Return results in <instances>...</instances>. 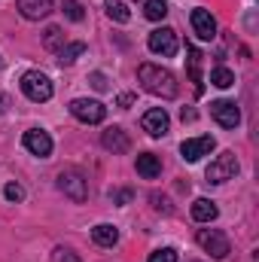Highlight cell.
Instances as JSON below:
<instances>
[{
  "instance_id": "6da1fadb",
  "label": "cell",
  "mask_w": 259,
  "mask_h": 262,
  "mask_svg": "<svg viewBox=\"0 0 259 262\" xmlns=\"http://www.w3.org/2000/svg\"><path fill=\"white\" fill-rule=\"evenodd\" d=\"M137 79L140 85L156 95V98H177V76L168 70V67L159 64H140L137 67Z\"/></svg>"
},
{
  "instance_id": "7a4b0ae2",
  "label": "cell",
  "mask_w": 259,
  "mask_h": 262,
  "mask_svg": "<svg viewBox=\"0 0 259 262\" xmlns=\"http://www.w3.org/2000/svg\"><path fill=\"white\" fill-rule=\"evenodd\" d=\"M238 171H241V165H238V156H235L232 149H226V152H220V156H217V159L207 165L204 177H207V183L220 186V183H226V180H235V177H238Z\"/></svg>"
},
{
  "instance_id": "3957f363",
  "label": "cell",
  "mask_w": 259,
  "mask_h": 262,
  "mask_svg": "<svg viewBox=\"0 0 259 262\" xmlns=\"http://www.w3.org/2000/svg\"><path fill=\"white\" fill-rule=\"evenodd\" d=\"M21 92H25V98L28 101H34V104H46L49 98H52V79L43 73V70H28L25 76H21Z\"/></svg>"
},
{
  "instance_id": "277c9868",
  "label": "cell",
  "mask_w": 259,
  "mask_h": 262,
  "mask_svg": "<svg viewBox=\"0 0 259 262\" xmlns=\"http://www.w3.org/2000/svg\"><path fill=\"white\" fill-rule=\"evenodd\" d=\"M70 116L79 119L82 125H101L107 116V107L95 98H76V101H70Z\"/></svg>"
},
{
  "instance_id": "5b68a950",
  "label": "cell",
  "mask_w": 259,
  "mask_h": 262,
  "mask_svg": "<svg viewBox=\"0 0 259 262\" xmlns=\"http://www.w3.org/2000/svg\"><path fill=\"white\" fill-rule=\"evenodd\" d=\"M149 52L153 55H162V58H174L177 49H180V40H177V31L174 28H156L146 40Z\"/></svg>"
},
{
  "instance_id": "8992f818",
  "label": "cell",
  "mask_w": 259,
  "mask_h": 262,
  "mask_svg": "<svg viewBox=\"0 0 259 262\" xmlns=\"http://www.w3.org/2000/svg\"><path fill=\"white\" fill-rule=\"evenodd\" d=\"M195 241H198V247H201L204 253H210L213 259H226V256H229V238H226L220 229H198Z\"/></svg>"
},
{
  "instance_id": "52a82bcc",
  "label": "cell",
  "mask_w": 259,
  "mask_h": 262,
  "mask_svg": "<svg viewBox=\"0 0 259 262\" xmlns=\"http://www.w3.org/2000/svg\"><path fill=\"white\" fill-rule=\"evenodd\" d=\"M58 189L64 192L67 198H73V201H85L89 198V180L79 174V171H61L58 174Z\"/></svg>"
},
{
  "instance_id": "ba28073f",
  "label": "cell",
  "mask_w": 259,
  "mask_h": 262,
  "mask_svg": "<svg viewBox=\"0 0 259 262\" xmlns=\"http://www.w3.org/2000/svg\"><path fill=\"white\" fill-rule=\"evenodd\" d=\"M21 146H25L31 156H37V159H49V156H52V137H49L43 128L25 131V137H21Z\"/></svg>"
},
{
  "instance_id": "9c48e42d",
  "label": "cell",
  "mask_w": 259,
  "mask_h": 262,
  "mask_svg": "<svg viewBox=\"0 0 259 262\" xmlns=\"http://www.w3.org/2000/svg\"><path fill=\"white\" fill-rule=\"evenodd\" d=\"M210 116H213L223 128H238V122H241L238 104H235V101H226V98H220V101L210 104Z\"/></svg>"
},
{
  "instance_id": "30bf717a",
  "label": "cell",
  "mask_w": 259,
  "mask_h": 262,
  "mask_svg": "<svg viewBox=\"0 0 259 262\" xmlns=\"http://www.w3.org/2000/svg\"><path fill=\"white\" fill-rule=\"evenodd\" d=\"M140 125H143V131H146L149 137H165L168 128H171V119H168L165 107H153V110H146V113H143Z\"/></svg>"
},
{
  "instance_id": "8fae6325",
  "label": "cell",
  "mask_w": 259,
  "mask_h": 262,
  "mask_svg": "<svg viewBox=\"0 0 259 262\" xmlns=\"http://www.w3.org/2000/svg\"><path fill=\"white\" fill-rule=\"evenodd\" d=\"M213 149V137L210 134H201V137H189V140H183L180 143V156L186 159V162H198L201 156H207Z\"/></svg>"
},
{
  "instance_id": "7c38bea8",
  "label": "cell",
  "mask_w": 259,
  "mask_h": 262,
  "mask_svg": "<svg viewBox=\"0 0 259 262\" xmlns=\"http://www.w3.org/2000/svg\"><path fill=\"white\" fill-rule=\"evenodd\" d=\"M189 21H192V31L198 40H213L217 37V21H213V15L207 9H192Z\"/></svg>"
},
{
  "instance_id": "4fadbf2b",
  "label": "cell",
  "mask_w": 259,
  "mask_h": 262,
  "mask_svg": "<svg viewBox=\"0 0 259 262\" xmlns=\"http://www.w3.org/2000/svg\"><path fill=\"white\" fill-rule=\"evenodd\" d=\"M18 12L28 21H40L52 12V0H18Z\"/></svg>"
},
{
  "instance_id": "5bb4252c",
  "label": "cell",
  "mask_w": 259,
  "mask_h": 262,
  "mask_svg": "<svg viewBox=\"0 0 259 262\" xmlns=\"http://www.w3.org/2000/svg\"><path fill=\"white\" fill-rule=\"evenodd\" d=\"M134 168H137V174H140L143 180H156V177L162 174V159H159L156 152H140L137 162H134Z\"/></svg>"
},
{
  "instance_id": "9a60e30c",
  "label": "cell",
  "mask_w": 259,
  "mask_h": 262,
  "mask_svg": "<svg viewBox=\"0 0 259 262\" xmlns=\"http://www.w3.org/2000/svg\"><path fill=\"white\" fill-rule=\"evenodd\" d=\"M101 143H104V149H110V152H128L131 140L128 134L119 128V125H113V128H107L101 134Z\"/></svg>"
},
{
  "instance_id": "2e32d148",
  "label": "cell",
  "mask_w": 259,
  "mask_h": 262,
  "mask_svg": "<svg viewBox=\"0 0 259 262\" xmlns=\"http://www.w3.org/2000/svg\"><path fill=\"white\" fill-rule=\"evenodd\" d=\"M92 241H95L98 247H116V244H119V229L110 226V223H98V226L92 229Z\"/></svg>"
},
{
  "instance_id": "e0dca14e",
  "label": "cell",
  "mask_w": 259,
  "mask_h": 262,
  "mask_svg": "<svg viewBox=\"0 0 259 262\" xmlns=\"http://www.w3.org/2000/svg\"><path fill=\"white\" fill-rule=\"evenodd\" d=\"M220 216V207L210 198H195L192 201V220L195 223H213Z\"/></svg>"
},
{
  "instance_id": "ac0fdd59",
  "label": "cell",
  "mask_w": 259,
  "mask_h": 262,
  "mask_svg": "<svg viewBox=\"0 0 259 262\" xmlns=\"http://www.w3.org/2000/svg\"><path fill=\"white\" fill-rule=\"evenodd\" d=\"M85 52V43H64L61 49H58V64L64 67V64H73L79 55Z\"/></svg>"
},
{
  "instance_id": "d6986e66",
  "label": "cell",
  "mask_w": 259,
  "mask_h": 262,
  "mask_svg": "<svg viewBox=\"0 0 259 262\" xmlns=\"http://www.w3.org/2000/svg\"><path fill=\"white\" fill-rule=\"evenodd\" d=\"M210 82H213L217 89H232V85H235V73H232L229 67L220 64V67L210 70Z\"/></svg>"
},
{
  "instance_id": "ffe728a7",
  "label": "cell",
  "mask_w": 259,
  "mask_h": 262,
  "mask_svg": "<svg viewBox=\"0 0 259 262\" xmlns=\"http://www.w3.org/2000/svg\"><path fill=\"white\" fill-rule=\"evenodd\" d=\"M43 46L49 49V52H58L61 46H64V31L61 28H46V34H43Z\"/></svg>"
},
{
  "instance_id": "44dd1931",
  "label": "cell",
  "mask_w": 259,
  "mask_h": 262,
  "mask_svg": "<svg viewBox=\"0 0 259 262\" xmlns=\"http://www.w3.org/2000/svg\"><path fill=\"white\" fill-rule=\"evenodd\" d=\"M143 15H146L149 21H162V18L168 15V3H165V0H146V3H143Z\"/></svg>"
},
{
  "instance_id": "7402d4cb",
  "label": "cell",
  "mask_w": 259,
  "mask_h": 262,
  "mask_svg": "<svg viewBox=\"0 0 259 262\" xmlns=\"http://www.w3.org/2000/svg\"><path fill=\"white\" fill-rule=\"evenodd\" d=\"M104 9H107V15H110L113 21H128L131 18L128 6H125L122 0H104Z\"/></svg>"
},
{
  "instance_id": "603a6c76",
  "label": "cell",
  "mask_w": 259,
  "mask_h": 262,
  "mask_svg": "<svg viewBox=\"0 0 259 262\" xmlns=\"http://www.w3.org/2000/svg\"><path fill=\"white\" fill-rule=\"evenodd\" d=\"M186 52H189V76H192L195 82V92H201V55H198V49L195 46H186Z\"/></svg>"
},
{
  "instance_id": "cb8c5ba5",
  "label": "cell",
  "mask_w": 259,
  "mask_h": 262,
  "mask_svg": "<svg viewBox=\"0 0 259 262\" xmlns=\"http://www.w3.org/2000/svg\"><path fill=\"white\" fill-rule=\"evenodd\" d=\"M64 15L70 21H82V18H85V9H82L79 0H64Z\"/></svg>"
},
{
  "instance_id": "d4e9b609",
  "label": "cell",
  "mask_w": 259,
  "mask_h": 262,
  "mask_svg": "<svg viewBox=\"0 0 259 262\" xmlns=\"http://www.w3.org/2000/svg\"><path fill=\"white\" fill-rule=\"evenodd\" d=\"M146 262H177V250H174V247H162V250H153Z\"/></svg>"
},
{
  "instance_id": "484cf974",
  "label": "cell",
  "mask_w": 259,
  "mask_h": 262,
  "mask_svg": "<svg viewBox=\"0 0 259 262\" xmlns=\"http://www.w3.org/2000/svg\"><path fill=\"white\" fill-rule=\"evenodd\" d=\"M52 262H79V256L73 250H67V247H55L52 250Z\"/></svg>"
},
{
  "instance_id": "4316f807",
  "label": "cell",
  "mask_w": 259,
  "mask_h": 262,
  "mask_svg": "<svg viewBox=\"0 0 259 262\" xmlns=\"http://www.w3.org/2000/svg\"><path fill=\"white\" fill-rule=\"evenodd\" d=\"M3 195L9 198V201H21V198H25V189H21L18 183H6V189H3Z\"/></svg>"
},
{
  "instance_id": "83f0119b",
  "label": "cell",
  "mask_w": 259,
  "mask_h": 262,
  "mask_svg": "<svg viewBox=\"0 0 259 262\" xmlns=\"http://www.w3.org/2000/svg\"><path fill=\"white\" fill-rule=\"evenodd\" d=\"M92 85H95L98 92H104V89H107V79H104V73H92Z\"/></svg>"
},
{
  "instance_id": "f1b7e54d",
  "label": "cell",
  "mask_w": 259,
  "mask_h": 262,
  "mask_svg": "<svg viewBox=\"0 0 259 262\" xmlns=\"http://www.w3.org/2000/svg\"><path fill=\"white\" fill-rule=\"evenodd\" d=\"M113 201L125 204V201H131V192H128V189H125V192H113Z\"/></svg>"
},
{
  "instance_id": "f546056e",
  "label": "cell",
  "mask_w": 259,
  "mask_h": 262,
  "mask_svg": "<svg viewBox=\"0 0 259 262\" xmlns=\"http://www.w3.org/2000/svg\"><path fill=\"white\" fill-rule=\"evenodd\" d=\"M134 104V95H119V107H131Z\"/></svg>"
},
{
  "instance_id": "4dcf8cb0",
  "label": "cell",
  "mask_w": 259,
  "mask_h": 262,
  "mask_svg": "<svg viewBox=\"0 0 259 262\" xmlns=\"http://www.w3.org/2000/svg\"><path fill=\"white\" fill-rule=\"evenodd\" d=\"M6 110H9V98H6V95H3V92H0V116H3V113H6Z\"/></svg>"
},
{
  "instance_id": "1f68e13d",
  "label": "cell",
  "mask_w": 259,
  "mask_h": 262,
  "mask_svg": "<svg viewBox=\"0 0 259 262\" xmlns=\"http://www.w3.org/2000/svg\"><path fill=\"white\" fill-rule=\"evenodd\" d=\"M0 67H3V58H0Z\"/></svg>"
}]
</instances>
